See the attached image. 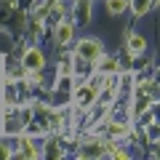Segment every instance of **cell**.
<instances>
[{"instance_id":"cell-5","label":"cell","mask_w":160,"mask_h":160,"mask_svg":"<svg viewBox=\"0 0 160 160\" xmlns=\"http://www.w3.org/2000/svg\"><path fill=\"white\" fill-rule=\"evenodd\" d=\"M131 6H133V13L136 16H144L147 11H152L158 6V0H131Z\"/></svg>"},{"instance_id":"cell-4","label":"cell","mask_w":160,"mask_h":160,"mask_svg":"<svg viewBox=\"0 0 160 160\" xmlns=\"http://www.w3.org/2000/svg\"><path fill=\"white\" fill-rule=\"evenodd\" d=\"M144 51H147V40H144V35L131 32V35H128V53H131V56H142Z\"/></svg>"},{"instance_id":"cell-6","label":"cell","mask_w":160,"mask_h":160,"mask_svg":"<svg viewBox=\"0 0 160 160\" xmlns=\"http://www.w3.org/2000/svg\"><path fill=\"white\" fill-rule=\"evenodd\" d=\"M19 147H22V155L24 158H38V149H35V144H32V139L29 136H19Z\"/></svg>"},{"instance_id":"cell-3","label":"cell","mask_w":160,"mask_h":160,"mask_svg":"<svg viewBox=\"0 0 160 160\" xmlns=\"http://www.w3.org/2000/svg\"><path fill=\"white\" fill-rule=\"evenodd\" d=\"M72 22H69V19H64V22H59V27L53 29V43H56V46H67L69 40H72Z\"/></svg>"},{"instance_id":"cell-7","label":"cell","mask_w":160,"mask_h":160,"mask_svg":"<svg viewBox=\"0 0 160 160\" xmlns=\"http://www.w3.org/2000/svg\"><path fill=\"white\" fill-rule=\"evenodd\" d=\"M126 8H128V0H107V11L112 16H120Z\"/></svg>"},{"instance_id":"cell-8","label":"cell","mask_w":160,"mask_h":160,"mask_svg":"<svg viewBox=\"0 0 160 160\" xmlns=\"http://www.w3.org/2000/svg\"><path fill=\"white\" fill-rule=\"evenodd\" d=\"M128 126L126 123H109V136H126Z\"/></svg>"},{"instance_id":"cell-2","label":"cell","mask_w":160,"mask_h":160,"mask_svg":"<svg viewBox=\"0 0 160 160\" xmlns=\"http://www.w3.org/2000/svg\"><path fill=\"white\" fill-rule=\"evenodd\" d=\"M43 64H46V56H43V51H38V48H29L22 56L24 72H27V69H43Z\"/></svg>"},{"instance_id":"cell-1","label":"cell","mask_w":160,"mask_h":160,"mask_svg":"<svg viewBox=\"0 0 160 160\" xmlns=\"http://www.w3.org/2000/svg\"><path fill=\"white\" fill-rule=\"evenodd\" d=\"M75 56H78V59H86V62L93 64L99 56H102V40H96V38H83V40L78 43Z\"/></svg>"}]
</instances>
